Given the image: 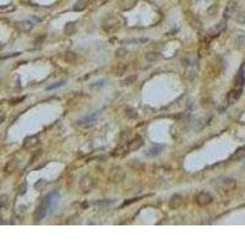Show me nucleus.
<instances>
[{
    "label": "nucleus",
    "instance_id": "a878e982",
    "mask_svg": "<svg viewBox=\"0 0 245 245\" xmlns=\"http://www.w3.org/2000/svg\"><path fill=\"white\" fill-rule=\"evenodd\" d=\"M125 112H126V117H129V118H136L137 117L136 112L134 109H131V108H128Z\"/></svg>",
    "mask_w": 245,
    "mask_h": 245
},
{
    "label": "nucleus",
    "instance_id": "aec40b11",
    "mask_svg": "<svg viewBox=\"0 0 245 245\" xmlns=\"http://www.w3.org/2000/svg\"><path fill=\"white\" fill-rule=\"evenodd\" d=\"M88 6V0H79L74 5V11H84L86 7Z\"/></svg>",
    "mask_w": 245,
    "mask_h": 245
},
{
    "label": "nucleus",
    "instance_id": "9d476101",
    "mask_svg": "<svg viewBox=\"0 0 245 245\" xmlns=\"http://www.w3.org/2000/svg\"><path fill=\"white\" fill-rule=\"evenodd\" d=\"M143 145V140H142V137L140 136H137L135 138H133L131 141H129V145H128V150L130 152H133V151H137V150H140V147Z\"/></svg>",
    "mask_w": 245,
    "mask_h": 245
},
{
    "label": "nucleus",
    "instance_id": "f257e3e1",
    "mask_svg": "<svg viewBox=\"0 0 245 245\" xmlns=\"http://www.w3.org/2000/svg\"><path fill=\"white\" fill-rule=\"evenodd\" d=\"M108 179H109V182L113 183V184H119L121 182H124V179H125L124 169L120 168V167H113L109 172Z\"/></svg>",
    "mask_w": 245,
    "mask_h": 245
},
{
    "label": "nucleus",
    "instance_id": "6ab92c4d",
    "mask_svg": "<svg viewBox=\"0 0 245 245\" xmlns=\"http://www.w3.org/2000/svg\"><path fill=\"white\" fill-rule=\"evenodd\" d=\"M16 168H17V161H16V159H10L9 162L6 163L4 170L6 172L7 174H11V173H14V172L16 170Z\"/></svg>",
    "mask_w": 245,
    "mask_h": 245
},
{
    "label": "nucleus",
    "instance_id": "72a5a7b5",
    "mask_svg": "<svg viewBox=\"0 0 245 245\" xmlns=\"http://www.w3.org/2000/svg\"><path fill=\"white\" fill-rule=\"evenodd\" d=\"M125 53H126L125 49H118V50H117V56H124Z\"/></svg>",
    "mask_w": 245,
    "mask_h": 245
},
{
    "label": "nucleus",
    "instance_id": "b1692460",
    "mask_svg": "<svg viewBox=\"0 0 245 245\" xmlns=\"http://www.w3.org/2000/svg\"><path fill=\"white\" fill-rule=\"evenodd\" d=\"M126 151H129V150H128V148H125V147L121 145L120 147H118V148L114 150L112 154H113L114 157H121V156H124V154L126 153Z\"/></svg>",
    "mask_w": 245,
    "mask_h": 245
},
{
    "label": "nucleus",
    "instance_id": "cd10ccee",
    "mask_svg": "<svg viewBox=\"0 0 245 245\" xmlns=\"http://www.w3.org/2000/svg\"><path fill=\"white\" fill-rule=\"evenodd\" d=\"M23 99H24V97H16V98H11V99H10V103H11V104H17V103L22 102Z\"/></svg>",
    "mask_w": 245,
    "mask_h": 245
},
{
    "label": "nucleus",
    "instance_id": "f03ea898",
    "mask_svg": "<svg viewBox=\"0 0 245 245\" xmlns=\"http://www.w3.org/2000/svg\"><path fill=\"white\" fill-rule=\"evenodd\" d=\"M96 186V179L92 178L91 175H85L81 178V182H80V189L82 192L87 194L89 191H92Z\"/></svg>",
    "mask_w": 245,
    "mask_h": 245
},
{
    "label": "nucleus",
    "instance_id": "4be33fe9",
    "mask_svg": "<svg viewBox=\"0 0 245 245\" xmlns=\"http://www.w3.org/2000/svg\"><path fill=\"white\" fill-rule=\"evenodd\" d=\"M64 59H65V61L69 63V64H75L76 60H77V55L74 52H66L64 54Z\"/></svg>",
    "mask_w": 245,
    "mask_h": 245
},
{
    "label": "nucleus",
    "instance_id": "ddd939ff",
    "mask_svg": "<svg viewBox=\"0 0 245 245\" xmlns=\"http://www.w3.org/2000/svg\"><path fill=\"white\" fill-rule=\"evenodd\" d=\"M39 143V138L37 136H28L24 138V141H23V147L24 148H33V147H36L37 145Z\"/></svg>",
    "mask_w": 245,
    "mask_h": 245
},
{
    "label": "nucleus",
    "instance_id": "f704fd0d",
    "mask_svg": "<svg viewBox=\"0 0 245 245\" xmlns=\"http://www.w3.org/2000/svg\"><path fill=\"white\" fill-rule=\"evenodd\" d=\"M6 200H7V197H6V196H3V197L0 199V203H1V205H4V206H5L6 203H7V201H6Z\"/></svg>",
    "mask_w": 245,
    "mask_h": 245
},
{
    "label": "nucleus",
    "instance_id": "e433bc0d",
    "mask_svg": "<svg viewBox=\"0 0 245 245\" xmlns=\"http://www.w3.org/2000/svg\"><path fill=\"white\" fill-rule=\"evenodd\" d=\"M20 1L23 3V4H27V3H28V0H20Z\"/></svg>",
    "mask_w": 245,
    "mask_h": 245
},
{
    "label": "nucleus",
    "instance_id": "20e7f679",
    "mask_svg": "<svg viewBox=\"0 0 245 245\" xmlns=\"http://www.w3.org/2000/svg\"><path fill=\"white\" fill-rule=\"evenodd\" d=\"M195 201L199 206L205 207V206H208L210 203H212V201H213V196H212L210 192L201 191L195 196Z\"/></svg>",
    "mask_w": 245,
    "mask_h": 245
},
{
    "label": "nucleus",
    "instance_id": "9b49d317",
    "mask_svg": "<svg viewBox=\"0 0 245 245\" xmlns=\"http://www.w3.org/2000/svg\"><path fill=\"white\" fill-rule=\"evenodd\" d=\"M245 84V61L241 64V66L239 69L238 76L235 79V86L236 87H243Z\"/></svg>",
    "mask_w": 245,
    "mask_h": 245
},
{
    "label": "nucleus",
    "instance_id": "4468645a",
    "mask_svg": "<svg viewBox=\"0 0 245 245\" xmlns=\"http://www.w3.org/2000/svg\"><path fill=\"white\" fill-rule=\"evenodd\" d=\"M118 6L120 10H130L136 4V0H118Z\"/></svg>",
    "mask_w": 245,
    "mask_h": 245
},
{
    "label": "nucleus",
    "instance_id": "5701e85b",
    "mask_svg": "<svg viewBox=\"0 0 245 245\" xmlns=\"http://www.w3.org/2000/svg\"><path fill=\"white\" fill-rule=\"evenodd\" d=\"M75 31H76V26H75V22H68L66 24H65V28H64V33L65 35H74L75 33Z\"/></svg>",
    "mask_w": 245,
    "mask_h": 245
},
{
    "label": "nucleus",
    "instance_id": "c9c22d12",
    "mask_svg": "<svg viewBox=\"0 0 245 245\" xmlns=\"http://www.w3.org/2000/svg\"><path fill=\"white\" fill-rule=\"evenodd\" d=\"M4 119H5V114L0 110V124H1V122L4 121Z\"/></svg>",
    "mask_w": 245,
    "mask_h": 245
},
{
    "label": "nucleus",
    "instance_id": "a211bd4d",
    "mask_svg": "<svg viewBox=\"0 0 245 245\" xmlns=\"http://www.w3.org/2000/svg\"><path fill=\"white\" fill-rule=\"evenodd\" d=\"M17 28L22 32H30L33 28V23L31 21H21V22H17Z\"/></svg>",
    "mask_w": 245,
    "mask_h": 245
},
{
    "label": "nucleus",
    "instance_id": "bb28decb",
    "mask_svg": "<svg viewBox=\"0 0 245 245\" xmlns=\"http://www.w3.org/2000/svg\"><path fill=\"white\" fill-rule=\"evenodd\" d=\"M65 82H66V81H65V80L58 81V82H56L55 85H52V86H49V87H48V89H54V88H56V87H60V86L65 85Z\"/></svg>",
    "mask_w": 245,
    "mask_h": 245
},
{
    "label": "nucleus",
    "instance_id": "c756f323",
    "mask_svg": "<svg viewBox=\"0 0 245 245\" xmlns=\"http://www.w3.org/2000/svg\"><path fill=\"white\" fill-rule=\"evenodd\" d=\"M15 9L14 6H3L0 7V12H7V11H12Z\"/></svg>",
    "mask_w": 245,
    "mask_h": 245
},
{
    "label": "nucleus",
    "instance_id": "7c9ffc66",
    "mask_svg": "<svg viewBox=\"0 0 245 245\" xmlns=\"http://www.w3.org/2000/svg\"><path fill=\"white\" fill-rule=\"evenodd\" d=\"M216 12H217V5H212L210 9H208V14H210L211 16H215Z\"/></svg>",
    "mask_w": 245,
    "mask_h": 245
},
{
    "label": "nucleus",
    "instance_id": "7ed1b4c3",
    "mask_svg": "<svg viewBox=\"0 0 245 245\" xmlns=\"http://www.w3.org/2000/svg\"><path fill=\"white\" fill-rule=\"evenodd\" d=\"M49 197L47 196V197L43 200V202L40 203V205L36 208V211H35V220L36 222H39V220H42L44 217H45V215H47V211H48V207H49Z\"/></svg>",
    "mask_w": 245,
    "mask_h": 245
},
{
    "label": "nucleus",
    "instance_id": "423d86ee",
    "mask_svg": "<svg viewBox=\"0 0 245 245\" xmlns=\"http://www.w3.org/2000/svg\"><path fill=\"white\" fill-rule=\"evenodd\" d=\"M102 26L107 32H113L119 27V21H118L117 17H114V16H112V15H108L107 17L103 20Z\"/></svg>",
    "mask_w": 245,
    "mask_h": 245
},
{
    "label": "nucleus",
    "instance_id": "393cba45",
    "mask_svg": "<svg viewBox=\"0 0 245 245\" xmlns=\"http://www.w3.org/2000/svg\"><path fill=\"white\" fill-rule=\"evenodd\" d=\"M130 140V133L129 131H124L120 135V141L121 142H129Z\"/></svg>",
    "mask_w": 245,
    "mask_h": 245
},
{
    "label": "nucleus",
    "instance_id": "f3484780",
    "mask_svg": "<svg viewBox=\"0 0 245 245\" xmlns=\"http://www.w3.org/2000/svg\"><path fill=\"white\" fill-rule=\"evenodd\" d=\"M244 157H245V147H239V148L231 156V161L238 162V161H241Z\"/></svg>",
    "mask_w": 245,
    "mask_h": 245
},
{
    "label": "nucleus",
    "instance_id": "dca6fc26",
    "mask_svg": "<svg viewBox=\"0 0 245 245\" xmlns=\"http://www.w3.org/2000/svg\"><path fill=\"white\" fill-rule=\"evenodd\" d=\"M126 69H128L126 64H124V63H119V64H115V65H114L113 69H112V71H113V74H114L115 76H121L122 74H125Z\"/></svg>",
    "mask_w": 245,
    "mask_h": 245
},
{
    "label": "nucleus",
    "instance_id": "412c9836",
    "mask_svg": "<svg viewBox=\"0 0 245 245\" xmlns=\"http://www.w3.org/2000/svg\"><path fill=\"white\" fill-rule=\"evenodd\" d=\"M145 58H146V60H147V61H151V63H153V61H156V60H158V59H159V53H158V52H154V50L147 52V53L145 54Z\"/></svg>",
    "mask_w": 245,
    "mask_h": 245
},
{
    "label": "nucleus",
    "instance_id": "2eb2a0df",
    "mask_svg": "<svg viewBox=\"0 0 245 245\" xmlns=\"http://www.w3.org/2000/svg\"><path fill=\"white\" fill-rule=\"evenodd\" d=\"M236 11V3L235 1H229L226 6V10H224V17L226 19H229L235 14Z\"/></svg>",
    "mask_w": 245,
    "mask_h": 245
},
{
    "label": "nucleus",
    "instance_id": "1a4fd4ad",
    "mask_svg": "<svg viewBox=\"0 0 245 245\" xmlns=\"http://www.w3.org/2000/svg\"><path fill=\"white\" fill-rule=\"evenodd\" d=\"M183 203H184V199H183V196L182 195H179V194H175V195H173L170 197V200H169V207L172 208V210H177V208H179V207H182L183 206Z\"/></svg>",
    "mask_w": 245,
    "mask_h": 245
},
{
    "label": "nucleus",
    "instance_id": "6e6552de",
    "mask_svg": "<svg viewBox=\"0 0 245 245\" xmlns=\"http://www.w3.org/2000/svg\"><path fill=\"white\" fill-rule=\"evenodd\" d=\"M185 14H186V21L189 22L190 26H191L194 30H201V27H202L201 21H200L197 17H196V16H195L192 12H190V11H186Z\"/></svg>",
    "mask_w": 245,
    "mask_h": 245
},
{
    "label": "nucleus",
    "instance_id": "f8f14e48",
    "mask_svg": "<svg viewBox=\"0 0 245 245\" xmlns=\"http://www.w3.org/2000/svg\"><path fill=\"white\" fill-rule=\"evenodd\" d=\"M224 28H226V20H222L220 22L216 23L212 28L208 30V35H210V36H217V35H219Z\"/></svg>",
    "mask_w": 245,
    "mask_h": 245
},
{
    "label": "nucleus",
    "instance_id": "c85d7f7f",
    "mask_svg": "<svg viewBox=\"0 0 245 245\" xmlns=\"http://www.w3.org/2000/svg\"><path fill=\"white\" fill-rule=\"evenodd\" d=\"M135 80H136V76H135V75H133L131 77H128V79L124 81V84H125V85H131V84H134V82H135Z\"/></svg>",
    "mask_w": 245,
    "mask_h": 245
},
{
    "label": "nucleus",
    "instance_id": "2f4dec72",
    "mask_svg": "<svg viewBox=\"0 0 245 245\" xmlns=\"http://www.w3.org/2000/svg\"><path fill=\"white\" fill-rule=\"evenodd\" d=\"M236 21L238 22H245V11L240 12V15L236 17Z\"/></svg>",
    "mask_w": 245,
    "mask_h": 245
},
{
    "label": "nucleus",
    "instance_id": "39448f33",
    "mask_svg": "<svg viewBox=\"0 0 245 245\" xmlns=\"http://www.w3.org/2000/svg\"><path fill=\"white\" fill-rule=\"evenodd\" d=\"M235 187H236L235 179H233V178H226L219 184V191L222 192V194H228V192H232L235 189Z\"/></svg>",
    "mask_w": 245,
    "mask_h": 245
},
{
    "label": "nucleus",
    "instance_id": "473e14b6",
    "mask_svg": "<svg viewBox=\"0 0 245 245\" xmlns=\"http://www.w3.org/2000/svg\"><path fill=\"white\" fill-rule=\"evenodd\" d=\"M159 152V148H153V150H150L148 153H147V156H156V154H158Z\"/></svg>",
    "mask_w": 245,
    "mask_h": 245
},
{
    "label": "nucleus",
    "instance_id": "0eeeda50",
    "mask_svg": "<svg viewBox=\"0 0 245 245\" xmlns=\"http://www.w3.org/2000/svg\"><path fill=\"white\" fill-rule=\"evenodd\" d=\"M241 93H243L241 87H235V88L231 89L227 94V103L228 104H234L241 97Z\"/></svg>",
    "mask_w": 245,
    "mask_h": 245
}]
</instances>
